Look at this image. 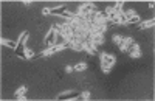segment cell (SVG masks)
<instances>
[{"label":"cell","instance_id":"22","mask_svg":"<svg viewBox=\"0 0 155 101\" xmlns=\"http://www.w3.org/2000/svg\"><path fill=\"white\" fill-rule=\"evenodd\" d=\"M155 6V2H153V0H150V2H149V8H153Z\"/></svg>","mask_w":155,"mask_h":101},{"label":"cell","instance_id":"13","mask_svg":"<svg viewBox=\"0 0 155 101\" xmlns=\"http://www.w3.org/2000/svg\"><path fill=\"white\" fill-rule=\"evenodd\" d=\"M138 22H141V19H140V16H138V14H135V16H132V17H127V20H126V23H127V25L138 23Z\"/></svg>","mask_w":155,"mask_h":101},{"label":"cell","instance_id":"4","mask_svg":"<svg viewBox=\"0 0 155 101\" xmlns=\"http://www.w3.org/2000/svg\"><path fill=\"white\" fill-rule=\"evenodd\" d=\"M65 48V44H54V45H51V47H47L44 52L41 53V56H44V58H47V56H51V55H54V53H59V52H62V50Z\"/></svg>","mask_w":155,"mask_h":101},{"label":"cell","instance_id":"19","mask_svg":"<svg viewBox=\"0 0 155 101\" xmlns=\"http://www.w3.org/2000/svg\"><path fill=\"white\" fill-rule=\"evenodd\" d=\"M42 14H44V16H50V14H51L50 8H44V9H42Z\"/></svg>","mask_w":155,"mask_h":101},{"label":"cell","instance_id":"10","mask_svg":"<svg viewBox=\"0 0 155 101\" xmlns=\"http://www.w3.org/2000/svg\"><path fill=\"white\" fill-rule=\"evenodd\" d=\"M0 42H2V45H3V47H8V48H11V50H16V48H17V41L14 42V41L3 39V37H2V41H0Z\"/></svg>","mask_w":155,"mask_h":101},{"label":"cell","instance_id":"18","mask_svg":"<svg viewBox=\"0 0 155 101\" xmlns=\"http://www.w3.org/2000/svg\"><path fill=\"white\" fill-rule=\"evenodd\" d=\"M79 99H90V92H82L81 95H79Z\"/></svg>","mask_w":155,"mask_h":101},{"label":"cell","instance_id":"17","mask_svg":"<svg viewBox=\"0 0 155 101\" xmlns=\"http://www.w3.org/2000/svg\"><path fill=\"white\" fill-rule=\"evenodd\" d=\"M124 14H126V17H132V16L137 14V11L135 9H127V11H124Z\"/></svg>","mask_w":155,"mask_h":101},{"label":"cell","instance_id":"2","mask_svg":"<svg viewBox=\"0 0 155 101\" xmlns=\"http://www.w3.org/2000/svg\"><path fill=\"white\" fill-rule=\"evenodd\" d=\"M96 11V5H95V2H85V3H82L79 8H78V12H76V16H79V17H85V16H88V14H93V12Z\"/></svg>","mask_w":155,"mask_h":101},{"label":"cell","instance_id":"7","mask_svg":"<svg viewBox=\"0 0 155 101\" xmlns=\"http://www.w3.org/2000/svg\"><path fill=\"white\" fill-rule=\"evenodd\" d=\"M134 42H135V41H134V37H124L123 42H121V45H120V50H121L123 53L129 52V48H130V45H132Z\"/></svg>","mask_w":155,"mask_h":101},{"label":"cell","instance_id":"12","mask_svg":"<svg viewBox=\"0 0 155 101\" xmlns=\"http://www.w3.org/2000/svg\"><path fill=\"white\" fill-rule=\"evenodd\" d=\"M62 11H65V5H61V6H58V8H51V9H50V12H51L53 16H59Z\"/></svg>","mask_w":155,"mask_h":101},{"label":"cell","instance_id":"5","mask_svg":"<svg viewBox=\"0 0 155 101\" xmlns=\"http://www.w3.org/2000/svg\"><path fill=\"white\" fill-rule=\"evenodd\" d=\"M56 99H68V101H71V99H79V95H78L76 92H73V90H67V92L59 93V95L56 96Z\"/></svg>","mask_w":155,"mask_h":101},{"label":"cell","instance_id":"14","mask_svg":"<svg viewBox=\"0 0 155 101\" xmlns=\"http://www.w3.org/2000/svg\"><path fill=\"white\" fill-rule=\"evenodd\" d=\"M85 69H87V64H85V62H78V64L73 67L74 72H84Z\"/></svg>","mask_w":155,"mask_h":101},{"label":"cell","instance_id":"3","mask_svg":"<svg viewBox=\"0 0 155 101\" xmlns=\"http://www.w3.org/2000/svg\"><path fill=\"white\" fill-rule=\"evenodd\" d=\"M58 36H59V31H58L54 27H51L50 31H48L47 36H45V45H47V47H51V45L58 44Z\"/></svg>","mask_w":155,"mask_h":101},{"label":"cell","instance_id":"11","mask_svg":"<svg viewBox=\"0 0 155 101\" xmlns=\"http://www.w3.org/2000/svg\"><path fill=\"white\" fill-rule=\"evenodd\" d=\"M34 56H36V55H34V52H33V50H31V48H28L27 45H25V47H23V58L30 61V59H33Z\"/></svg>","mask_w":155,"mask_h":101},{"label":"cell","instance_id":"15","mask_svg":"<svg viewBox=\"0 0 155 101\" xmlns=\"http://www.w3.org/2000/svg\"><path fill=\"white\" fill-rule=\"evenodd\" d=\"M27 90H28V87H27V86H20V87H19V89L16 90V93H14V96L17 98V96H20V95H25V93H27Z\"/></svg>","mask_w":155,"mask_h":101},{"label":"cell","instance_id":"6","mask_svg":"<svg viewBox=\"0 0 155 101\" xmlns=\"http://www.w3.org/2000/svg\"><path fill=\"white\" fill-rule=\"evenodd\" d=\"M129 55H130V58L132 59H138V58H141V50H140V44H137V42H134L132 45H130V48H129Z\"/></svg>","mask_w":155,"mask_h":101},{"label":"cell","instance_id":"21","mask_svg":"<svg viewBox=\"0 0 155 101\" xmlns=\"http://www.w3.org/2000/svg\"><path fill=\"white\" fill-rule=\"evenodd\" d=\"M17 99H20V101H25V99H27V96H25V95H20V96H17Z\"/></svg>","mask_w":155,"mask_h":101},{"label":"cell","instance_id":"20","mask_svg":"<svg viewBox=\"0 0 155 101\" xmlns=\"http://www.w3.org/2000/svg\"><path fill=\"white\" fill-rule=\"evenodd\" d=\"M65 72H67V73H71V72H73V67H71V66H67V67H65Z\"/></svg>","mask_w":155,"mask_h":101},{"label":"cell","instance_id":"9","mask_svg":"<svg viewBox=\"0 0 155 101\" xmlns=\"http://www.w3.org/2000/svg\"><path fill=\"white\" fill-rule=\"evenodd\" d=\"M153 23H155V20H153V17H152V19H149V20L138 22V28H140V30H147V28H152V27H153Z\"/></svg>","mask_w":155,"mask_h":101},{"label":"cell","instance_id":"1","mask_svg":"<svg viewBox=\"0 0 155 101\" xmlns=\"http://www.w3.org/2000/svg\"><path fill=\"white\" fill-rule=\"evenodd\" d=\"M99 59H101V67H102V72L104 73H110L112 67L115 66L116 62V58L110 53H101L99 55Z\"/></svg>","mask_w":155,"mask_h":101},{"label":"cell","instance_id":"8","mask_svg":"<svg viewBox=\"0 0 155 101\" xmlns=\"http://www.w3.org/2000/svg\"><path fill=\"white\" fill-rule=\"evenodd\" d=\"M90 39H92V42H93L96 47H98V45H102V44L106 42V39H104V33H93Z\"/></svg>","mask_w":155,"mask_h":101},{"label":"cell","instance_id":"16","mask_svg":"<svg viewBox=\"0 0 155 101\" xmlns=\"http://www.w3.org/2000/svg\"><path fill=\"white\" fill-rule=\"evenodd\" d=\"M123 39H124V37H123L121 34H115V36L112 37V41H113V44H116V45H121Z\"/></svg>","mask_w":155,"mask_h":101}]
</instances>
